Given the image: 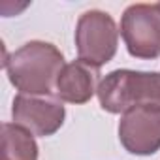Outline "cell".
Masks as SVG:
<instances>
[{
    "label": "cell",
    "mask_w": 160,
    "mask_h": 160,
    "mask_svg": "<svg viewBox=\"0 0 160 160\" xmlns=\"http://www.w3.org/2000/svg\"><path fill=\"white\" fill-rule=\"evenodd\" d=\"M4 66L12 85L21 94L49 96L66 64L62 53L53 43L32 40L13 51Z\"/></svg>",
    "instance_id": "1"
},
{
    "label": "cell",
    "mask_w": 160,
    "mask_h": 160,
    "mask_svg": "<svg viewBox=\"0 0 160 160\" xmlns=\"http://www.w3.org/2000/svg\"><path fill=\"white\" fill-rule=\"evenodd\" d=\"M2 160H38V143L34 136L15 122H4Z\"/></svg>",
    "instance_id": "8"
},
{
    "label": "cell",
    "mask_w": 160,
    "mask_h": 160,
    "mask_svg": "<svg viewBox=\"0 0 160 160\" xmlns=\"http://www.w3.org/2000/svg\"><path fill=\"white\" fill-rule=\"evenodd\" d=\"M117 43L119 30L109 13L91 10L79 17L75 27V47L79 60L100 68L115 57Z\"/></svg>",
    "instance_id": "3"
},
{
    "label": "cell",
    "mask_w": 160,
    "mask_h": 160,
    "mask_svg": "<svg viewBox=\"0 0 160 160\" xmlns=\"http://www.w3.org/2000/svg\"><path fill=\"white\" fill-rule=\"evenodd\" d=\"M12 117L15 124L23 126L32 136L47 138V136H53L64 124L66 109L62 104L55 100L19 94L13 98Z\"/></svg>",
    "instance_id": "6"
},
{
    "label": "cell",
    "mask_w": 160,
    "mask_h": 160,
    "mask_svg": "<svg viewBox=\"0 0 160 160\" xmlns=\"http://www.w3.org/2000/svg\"><path fill=\"white\" fill-rule=\"evenodd\" d=\"M98 100L109 113H126L138 106H160V73L113 70L98 83Z\"/></svg>",
    "instance_id": "2"
},
{
    "label": "cell",
    "mask_w": 160,
    "mask_h": 160,
    "mask_svg": "<svg viewBox=\"0 0 160 160\" xmlns=\"http://www.w3.org/2000/svg\"><path fill=\"white\" fill-rule=\"evenodd\" d=\"M121 36L132 57H160V10L156 4L128 6L121 19Z\"/></svg>",
    "instance_id": "4"
},
{
    "label": "cell",
    "mask_w": 160,
    "mask_h": 160,
    "mask_svg": "<svg viewBox=\"0 0 160 160\" xmlns=\"http://www.w3.org/2000/svg\"><path fill=\"white\" fill-rule=\"evenodd\" d=\"M98 68L85 64L83 60H73L66 64L57 79V96L68 104H85L98 91Z\"/></svg>",
    "instance_id": "7"
},
{
    "label": "cell",
    "mask_w": 160,
    "mask_h": 160,
    "mask_svg": "<svg viewBox=\"0 0 160 160\" xmlns=\"http://www.w3.org/2000/svg\"><path fill=\"white\" fill-rule=\"evenodd\" d=\"M156 8H158V10H160V2H158V4H156Z\"/></svg>",
    "instance_id": "9"
},
{
    "label": "cell",
    "mask_w": 160,
    "mask_h": 160,
    "mask_svg": "<svg viewBox=\"0 0 160 160\" xmlns=\"http://www.w3.org/2000/svg\"><path fill=\"white\" fill-rule=\"evenodd\" d=\"M119 139L130 154H154L160 149V106H138L122 113Z\"/></svg>",
    "instance_id": "5"
}]
</instances>
